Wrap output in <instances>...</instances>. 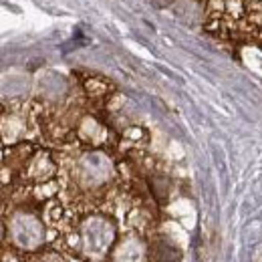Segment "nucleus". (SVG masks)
Wrapping results in <instances>:
<instances>
[{
    "label": "nucleus",
    "instance_id": "f257e3e1",
    "mask_svg": "<svg viewBox=\"0 0 262 262\" xmlns=\"http://www.w3.org/2000/svg\"><path fill=\"white\" fill-rule=\"evenodd\" d=\"M151 4H156L158 8H167L171 4V0H151Z\"/></svg>",
    "mask_w": 262,
    "mask_h": 262
}]
</instances>
